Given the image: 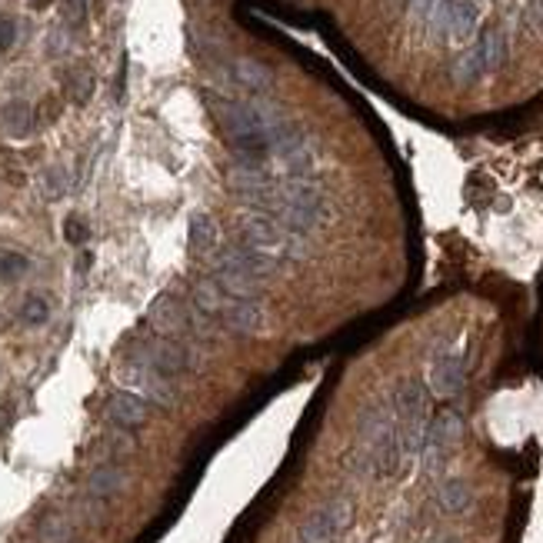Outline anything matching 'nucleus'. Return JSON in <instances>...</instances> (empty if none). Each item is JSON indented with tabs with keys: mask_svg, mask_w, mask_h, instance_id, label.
<instances>
[{
	"mask_svg": "<svg viewBox=\"0 0 543 543\" xmlns=\"http://www.w3.org/2000/svg\"><path fill=\"white\" fill-rule=\"evenodd\" d=\"M473 34H477V7H473L470 0H453L451 7V21H447V41L463 47V44L473 41Z\"/></svg>",
	"mask_w": 543,
	"mask_h": 543,
	"instance_id": "f8f14e48",
	"label": "nucleus"
},
{
	"mask_svg": "<svg viewBox=\"0 0 543 543\" xmlns=\"http://www.w3.org/2000/svg\"><path fill=\"white\" fill-rule=\"evenodd\" d=\"M190 250L197 257H210L217 250V224L214 217L207 214H197L190 220Z\"/></svg>",
	"mask_w": 543,
	"mask_h": 543,
	"instance_id": "dca6fc26",
	"label": "nucleus"
},
{
	"mask_svg": "<svg viewBox=\"0 0 543 543\" xmlns=\"http://www.w3.org/2000/svg\"><path fill=\"white\" fill-rule=\"evenodd\" d=\"M27 123H31V107L24 101H14L4 107V127H7V133L21 137V133H27Z\"/></svg>",
	"mask_w": 543,
	"mask_h": 543,
	"instance_id": "412c9836",
	"label": "nucleus"
},
{
	"mask_svg": "<svg viewBox=\"0 0 543 543\" xmlns=\"http://www.w3.org/2000/svg\"><path fill=\"white\" fill-rule=\"evenodd\" d=\"M470 503H473V490H470V483L467 480L451 477V480L441 483V490H437V507H441L443 513L457 517V513L470 510Z\"/></svg>",
	"mask_w": 543,
	"mask_h": 543,
	"instance_id": "4468645a",
	"label": "nucleus"
},
{
	"mask_svg": "<svg viewBox=\"0 0 543 543\" xmlns=\"http://www.w3.org/2000/svg\"><path fill=\"white\" fill-rule=\"evenodd\" d=\"M150 324L160 337L167 340H177V344H184V337L190 334L187 330V310L180 307V300L164 294V297L154 300V307H150Z\"/></svg>",
	"mask_w": 543,
	"mask_h": 543,
	"instance_id": "0eeeda50",
	"label": "nucleus"
},
{
	"mask_svg": "<svg viewBox=\"0 0 543 543\" xmlns=\"http://www.w3.org/2000/svg\"><path fill=\"white\" fill-rule=\"evenodd\" d=\"M451 7H453V0H433L431 7H427V14H423V27H427L431 37H443V34H447Z\"/></svg>",
	"mask_w": 543,
	"mask_h": 543,
	"instance_id": "6ab92c4d",
	"label": "nucleus"
},
{
	"mask_svg": "<svg viewBox=\"0 0 543 543\" xmlns=\"http://www.w3.org/2000/svg\"><path fill=\"white\" fill-rule=\"evenodd\" d=\"M21 317H24V324H31V327H41V324L51 320V307H47V300L31 297V300H24Z\"/></svg>",
	"mask_w": 543,
	"mask_h": 543,
	"instance_id": "4be33fe9",
	"label": "nucleus"
},
{
	"mask_svg": "<svg viewBox=\"0 0 543 543\" xmlns=\"http://www.w3.org/2000/svg\"><path fill=\"white\" fill-rule=\"evenodd\" d=\"M234 83L237 87H244L247 93H254V97H264L270 87H274V73L270 67L254 57H237L234 61Z\"/></svg>",
	"mask_w": 543,
	"mask_h": 543,
	"instance_id": "9d476101",
	"label": "nucleus"
},
{
	"mask_svg": "<svg viewBox=\"0 0 543 543\" xmlns=\"http://www.w3.org/2000/svg\"><path fill=\"white\" fill-rule=\"evenodd\" d=\"M73 537V523L67 520V517H61V513H53V517H47L41 527V543H71Z\"/></svg>",
	"mask_w": 543,
	"mask_h": 543,
	"instance_id": "aec40b11",
	"label": "nucleus"
},
{
	"mask_svg": "<svg viewBox=\"0 0 543 543\" xmlns=\"http://www.w3.org/2000/svg\"><path fill=\"white\" fill-rule=\"evenodd\" d=\"M14 41H17V24L11 17H0V53L11 51Z\"/></svg>",
	"mask_w": 543,
	"mask_h": 543,
	"instance_id": "5701e85b",
	"label": "nucleus"
},
{
	"mask_svg": "<svg viewBox=\"0 0 543 543\" xmlns=\"http://www.w3.org/2000/svg\"><path fill=\"white\" fill-rule=\"evenodd\" d=\"M214 113L224 127L227 141L237 147V154L250 164H260V157L267 154V137L257 127L247 101H214Z\"/></svg>",
	"mask_w": 543,
	"mask_h": 543,
	"instance_id": "7ed1b4c3",
	"label": "nucleus"
},
{
	"mask_svg": "<svg viewBox=\"0 0 543 543\" xmlns=\"http://www.w3.org/2000/svg\"><path fill=\"white\" fill-rule=\"evenodd\" d=\"M433 0H411V17L417 24H423V14H427V7H431Z\"/></svg>",
	"mask_w": 543,
	"mask_h": 543,
	"instance_id": "393cba45",
	"label": "nucleus"
},
{
	"mask_svg": "<svg viewBox=\"0 0 543 543\" xmlns=\"http://www.w3.org/2000/svg\"><path fill=\"white\" fill-rule=\"evenodd\" d=\"M240 244L247 250H257L274 260H300L304 257V244L297 234H290L287 227L277 224L270 214H244L240 217Z\"/></svg>",
	"mask_w": 543,
	"mask_h": 543,
	"instance_id": "f03ea898",
	"label": "nucleus"
},
{
	"mask_svg": "<svg viewBox=\"0 0 543 543\" xmlns=\"http://www.w3.org/2000/svg\"><path fill=\"white\" fill-rule=\"evenodd\" d=\"M483 61H480V51L477 47H470V51H463L461 57H457V63H453V81L461 83V87H467V83L480 81L483 77Z\"/></svg>",
	"mask_w": 543,
	"mask_h": 543,
	"instance_id": "a211bd4d",
	"label": "nucleus"
},
{
	"mask_svg": "<svg viewBox=\"0 0 543 543\" xmlns=\"http://www.w3.org/2000/svg\"><path fill=\"white\" fill-rule=\"evenodd\" d=\"M227 184L234 187L237 194L244 197V200H254V204H264L274 184H270V177L260 164H250V160H240L227 170Z\"/></svg>",
	"mask_w": 543,
	"mask_h": 543,
	"instance_id": "423d86ee",
	"label": "nucleus"
},
{
	"mask_svg": "<svg viewBox=\"0 0 543 543\" xmlns=\"http://www.w3.org/2000/svg\"><path fill=\"white\" fill-rule=\"evenodd\" d=\"M123 380H127L133 390H141L147 400H154L157 407H174V403H177L174 383H170V380H167L157 367H150L147 360L127 364V370H123Z\"/></svg>",
	"mask_w": 543,
	"mask_h": 543,
	"instance_id": "39448f33",
	"label": "nucleus"
},
{
	"mask_svg": "<svg viewBox=\"0 0 543 543\" xmlns=\"http://www.w3.org/2000/svg\"><path fill=\"white\" fill-rule=\"evenodd\" d=\"M194 307L204 310L207 317H214L230 334H260V330H267V310L260 300L227 297L214 280L194 284Z\"/></svg>",
	"mask_w": 543,
	"mask_h": 543,
	"instance_id": "f257e3e1",
	"label": "nucleus"
},
{
	"mask_svg": "<svg viewBox=\"0 0 543 543\" xmlns=\"http://www.w3.org/2000/svg\"><path fill=\"white\" fill-rule=\"evenodd\" d=\"M463 437V421L457 411H441L427 423V437H423V457H427V470H441V463L451 457V451Z\"/></svg>",
	"mask_w": 543,
	"mask_h": 543,
	"instance_id": "20e7f679",
	"label": "nucleus"
},
{
	"mask_svg": "<svg viewBox=\"0 0 543 543\" xmlns=\"http://www.w3.org/2000/svg\"><path fill=\"white\" fill-rule=\"evenodd\" d=\"M107 417H111L117 427H123V431H133V427L147 423L150 411H147L144 397H137V393H127V390H117V393L107 400Z\"/></svg>",
	"mask_w": 543,
	"mask_h": 543,
	"instance_id": "6e6552de",
	"label": "nucleus"
},
{
	"mask_svg": "<svg viewBox=\"0 0 543 543\" xmlns=\"http://www.w3.org/2000/svg\"><path fill=\"white\" fill-rule=\"evenodd\" d=\"M463 360L457 354H443V357L433 360L431 367V387L441 393V397H453V393H461L463 387Z\"/></svg>",
	"mask_w": 543,
	"mask_h": 543,
	"instance_id": "9b49d317",
	"label": "nucleus"
},
{
	"mask_svg": "<svg viewBox=\"0 0 543 543\" xmlns=\"http://www.w3.org/2000/svg\"><path fill=\"white\" fill-rule=\"evenodd\" d=\"M477 51H480L483 71H500L503 61H507V41H503L500 31H487V34H483V41L477 44Z\"/></svg>",
	"mask_w": 543,
	"mask_h": 543,
	"instance_id": "f3484780",
	"label": "nucleus"
},
{
	"mask_svg": "<svg viewBox=\"0 0 543 543\" xmlns=\"http://www.w3.org/2000/svg\"><path fill=\"white\" fill-rule=\"evenodd\" d=\"M334 537H337V527H334V520L327 517V510L320 507V510H314L307 520L300 523L297 543H330Z\"/></svg>",
	"mask_w": 543,
	"mask_h": 543,
	"instance_id": "2eb2a0df",
	"label": "nucleus"
},
{
	"mask_svg": "<svg viewBox=\"0 0 543 543\" xmlns=\"http://www.w3.org/2000/svg\"><path fill=\"white\" fill-rule=\"evenodd\" d=\"M123 487H127V473L121 467H113V463H103L87 477V497L91 500H107L113 493H121Z\"/></svg>",
	"mask_w": 543,
	"mask_h": 543,
	"instance_id": "ddd939ff",
	"label": "nucleus"
},
{
	"mask_svg": "<svg viewBox=\"0 0 543 543\" xmlns=\"http://www.w3.org/2000/svg\"><path fill=\"white\" fill-rule=\"evenodd\" d=\"M527 21L543 34V0H530V4H527Z\"/></svg>",
	"mask_w": 543,
	"mask_h": 543,
	"instance_id": "b1692460",
	"label": "nucleus"
},
{
	"mask_svg": "<svg viewBox=\"0 0 543 543\" xmlns=\"http://www.w3.org/2000/svg\"><path fill=\"white\" fill-rule=\"evenodd\" d=\"M210 280H214L217 287L224 290L227 297H237V300H260L264 297V284L244 270H210Z\"/></svg>",
	"mask_w": 543,
	"mask_h": 543,
	"instance_id": "1a4fd4ad",
	"label": "nucleus"
}]
</instances>
